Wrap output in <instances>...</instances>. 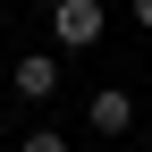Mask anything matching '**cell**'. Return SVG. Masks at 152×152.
Here are the masks:
<instances>
[{
  "label": "cell",
  "instance_id": "obj_1",
  "mask_svg": "<svg viewBox=\"0 0 152 152\" xmlns=\"http://www.w3.org/2000/svg\"><path fill=\"white\" fill-rule=\"evenodd\" d=\"M59 85H68V51H26L9 68V102H26V110L59 102Z\"/></svg>",
  "mask_w": 152,
  "mask_h": 152
},
{
  "label": "cell",
  "instance_id": "obj_2",
  "mask_svg": "<svg viewBox=\"0 0 152 152\" xmlns=\"http://www.w3.org/2000/svg\"><path fill=\"white\" fill-rule=\"evenodd\" d=\"M110 34L102 0H51V51H93Z\"/></svg>",
  "mask_w": 152,
  "mask_h": 152
},
{
  "label": "cell",
  "instance_id": "obj_3",
  "mask_svg": "<svg viewBox=\"0 0 152 152\" xmlns=\"http://www.w3.org/2000/svg\"><path fill=\"white\" fill-rule=\"evenodd\" d=\"M85 127H93L102 144L135 135V93H127V85H93V93H85Z\"/></svg>",
  "mask_w": 152,
  "mask_h": 152
},
{
  "label": "cell",
  "instance_id": "obj_4",
  "mask_svg": "<svg viewBox=\"0 0 152 152\" xmlns=\"http://www.w3.org/2000/svg\"><path fill=\"white\" fill-rule=\"evenodd\" d=\"M9 152H68V135H59V127H34V135H17Z\"/></svg>",
  "mask_w": 152,
  "mask_h": 152
},
{
  "label": "cell",
  "instance_id": "obj_5",
  "mask_svg": "<svg viewBox=\"0 0 152 152\" xmlns=\"http://www.w3.org/2000/svg\"><path fill=\"white\" fill-rule=\"evenodd\" d=\"M135 26H144V34H152V0H135Z\"/></svg>",
  "mask_w": 152,
  "mask_h": 152
},
{
  "label": "cell",
  "instance_id": "obj_6",
  "mask_svg": "<svg viewBox=\"0 0 152 152\" xmlns=\"http://www.w3.org/2000/svg\"><path fill=\"white\" fill-rule=\"evenodd\" d=\"M0 152H9V118H0Z\"/></svg>",
  "mask_w": 152,
  "mask_h": 152
},
{
  "label": "cell",
  "instance_id": "obj_7",
  "mask_svg": "<svg viewBox=\"0 0 152 152\" xmlns=\"http://www.w3.org/2000/svg\"><path fill=\"white\" fill-rule=\"evenodd\" d=\"M0 17H9V0H0Z\"/></svg>",
  "mask_w": 152,
  "mask_h": 152
}]
</instances>
